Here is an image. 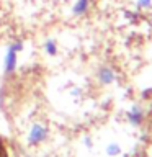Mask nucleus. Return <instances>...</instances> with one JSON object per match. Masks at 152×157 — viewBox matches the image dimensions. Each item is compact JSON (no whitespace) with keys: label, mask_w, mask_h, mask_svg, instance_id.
I'll list each match as a JSON object with an SVG mask.
<instances>
[{"label":"nucleus","mask_w":152,"mask_h":157,"mask_svg":"<svg viewBox=\"0 0 152 157\" xmlns=\"http://www.w3.org/2000/svg\"><path fill=\"white\" fill-rule=\"evenodd\" d=\"M49 136V128L43 123H33L28 131V144L29 146H39L44 142Z\"/></svg>","instance_id":"obj_1"},{"label":"nucleus","mask_w":152,"mask_h":157,"mask_svg":"<svg viewBox=\"0 0 152 157\" xmlns=\"http://www.w3.org/2000/svg\"><path fill=\"white\" fill-rule=\"evenodd\" d=\"M17 69H18V52L13 51L10 46H7V51H5L3 56V75L5 77L15 75Z\"/></svg>","instance_id":"obj_2"},{"label":"nucleus","mask_w":152,"mask_h":157,"mask_svg":"<svg viewBox=\"0 0 152 157\" xmlns=\"http://www.w3.org/2000/svg\"><path fill=\"white\" fill-rule=\"evenodd\" d=\"M116 77H118L116 75V71L111 66H101V67H98V71H97V80L103 87L115 83L116 82Z\"/></svg>","instance_id":"obj_3"},{"label":"nucleus","mask_w":152,"mask_h":157,"mask_svg":"<svg viewBox=\"0 0 152 157\" xmlns=\"http://www.w3.org/2000/svg\"><path fill=\"white\" fill-rule=\"evenodd\" d=\"M144 118H146V113L139 105H132L131 110L127 111V121H129L132 126H141L142 123H144Z\"/></svg>","instance_id":"obj_4"},{"label":"nucleus","mask_w":152,"mask_h":157,"mask_svg":"<svg viewBox=\"0 0 152 157\" xmlns=\"http://www.w3.org/2000/svg\"><path fill=\"white\" fill-rule=\"evenodd\" d=\"M92 7V0H75L70 8V13L75 18H82L88 13V10Z\"/></svg>","instance_id":"obj_5"},{"label":"nucleus","mask_w":152,"mask_h":157,"mask_svg":"<svg viewBox=\"0 0 152 157\" xmlns=\"http://www.w3.org/2000/svg\"><path fill=\"white\" fill-rule=\"evenodd\" d=\"M43 51L46 56L49 57H56L57 52H59V44H57V39L54 38H46L43 41Z\"/></svg>","instance_id":"obj_6"},{"label":"nucleus","mask_w":152,"mask_h":157,"mask_svg":"<svg viewBox=\"0 0 152 157\" xmlns=\"http://www.w3.org/2000/svg\"><path fill=\"white\" fill-rule=\"evenodd\" d=\"M106 154L110 155V157L120 155V154H121V147H120V144H116V142H111V144H108V147H106Z\"/></svg>","instance_id":"obj_7"},{"label":"nucleus","mask_w":152,"mask_h":157,"mask_svg":"<svg viewBox=\"0 0 152 157\" xmlns=\"http://www.w3.org/2000/svg\"><path fill=\"white\" fill-rule=\"evenodd\" d=\"M8 46L12 48L13 51H17V52H21L23 49H25V43H23V39H15V41L8 43Z\"/></svg>","instance_id":"obj_8"},{"label":"nucleus","mask_w":152,"mask_h":157,"mask_svg":"<svg viewBox=\"0 0 152 157\" xmlns=\"http://www.w3.org/2000/svg\"><path fill=\"white\" fill-rule=\"evenodd\" d=\"M136 5L139 10H149L152 7V0H137Z\"/></svg>","instance_id":"obj_9"},{"label":"nucleus","mask_w":152,"mask_h":157,"mask_svg":"<svg viewBox=\"0 0 152 157\" xmlns=\"http://www.w3.org/2000/svg\"><path fill=\"white\" fill-rule=\"evenodd\" d=\"M70 95H72V97H80V95H82V88L74 87L72 90H70Z\"/></svg>","instance_id":"obj_10"},{"label":"nucleus","mask_w":152,"mask_h":157,"mask_svg":"<svg viewBox=\"0 0 152 157\" xmlns=\"http://www.w3.org/2000/svg\"><path fill=\"white\" fill-rule=\"evenodd\" d=\"M150 115H152V106H150Z\"/></svg>","instance_id":"obj_11"}]
</instances>
